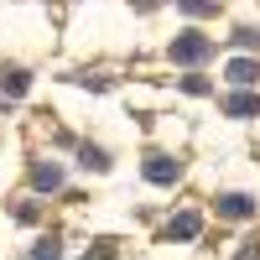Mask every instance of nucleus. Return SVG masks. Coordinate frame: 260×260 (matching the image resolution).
Here are the masks:
<instances>
[{"label":"nucleus","mask_w":260,"mask_h":260,"mask_svg":"<svg viewBox=\"0 0 260 260\" xmlns=\"http://www.w3.org/2000/svg\"><path fill=\"white\" fill-rule=\"evenodd\" d=\"M83 167H89V172H104L110 161H104V151H94V146H83Z\"/></svg>","instance_id":"11"},{"label":"nucleus","mask_w":260,"mask_h":260,"mask_svg":"<svg viewBox=\"0 0 260 260\" xmlns=\"http://www.w3.org/2000/svg\"><path fill=\"white\" fill-rule=\"evenodd\" d=\"M31 260H62V245H57V240H42V245L31 250Z\"/></svg>","instance_id":"8"},{"label":"nucleus","mask_w":260,"mask_h":260,"mask_svg":"<svg viewBox=\"0 0 260 260\" xmlns=\"http://www.w3.org/2000/svg\"><path fill=\"white\" fill-rule=\"evenodd\" d=\"M224 110H229V115H260V99H255V94H229Z\"/></svg>","instance_id":"6"},{"label":"nucleus","mask_w":260,"mask_h":260,"mask_svg":"<svg viewBox=\"0 0 260 260\" xmlns=\"http://www.w3.org/2000/svg\"><path fill=\"white\" fill-rule=\"evenodd\" d=\"M198 229H203L198 213H177V219H172V240H198Z\"/></svg>","instance_id":"4"},{"label":"nucleus","mask_w":260,"mask_h":260,"mask_svg":"<svg viewBox=\"0 0 260 260\" xmlns=\"http://www.w3.org/2000/svg\"><path fill=\"white\" fill-rule=\"evenodd\" d=\"M177 161H172V156H146V177L151 182H177Z\"/></svg>","instance_id":"3"},{"label":"nucleus","mask_w":260,"mask_h":260,"mask_svg":"<svg viewBox=\"0 0 260 260\" xmlns=\"http://www.w3.org/2000/svg\"><path fill=\"white\" fill-rule=\"evenodd\" d=\"M255 73H260V68H255L250 57H234V62H229V78H234V83H250Z\"/></svg>","instance_id":"7"},{"label":"nucleus","mask_w":260,"mask_h":260,"mask_svg":"<svg viewBox=\"0 0 260 260\" xmlns=\"http://www.w3.org/2000/svg\"><path fill=\"white\" fill-rule=\"evenodd\" d=\"M208 52H213V42H208V37H198V31H187V37L172 42V62H203Z\"/></svg>","instance_id":"1"},{"label":"nucleus","mask_w":260,"mask_h":260,"mask_svg":"<svg viewBox=\"0 0 260 260\" xmlns=\"http://www.w3.org/2000/svg\"><path fill=\"white\" fill-rule=\"evenodd\" d=\"M177 6H182L187 16H208V11H219V6H213V0H177Z\"/></svg>","instance_id":"10"},{"label":"nucleus","mask_w":260,"mask_h":260,"mask_svg":"<svg viewBox=\"0 0 260 260\" xmlns=\"http://www.w3.org/2000/svg\"><path fill=\"white\" fill-rule=\"evenodd\" d=\"M0 89H6L11 99H16V94H26V73H6V78H0Z\"/></svg>","instance_id":"9"},{"label":"nucleus","mask_w":260,"mask_h":260,"mask_svg":"<svg viewBox=\"0 0 260 260\" xmlns=\"http://www.w3.org/2000/svg\"><path fill=\"white\" fill-rule=\"evenodd\" d=\"M83 260H115V245H99V250H89Z\"/></svg>","instance_id":"12"},{"label":"nucleus","mask_w":260,"mask_h":260,"mask_svg":"<svg viewBox=\"0 0 260 260\" xmlns=\"http://www.w3.org/2000/svg\"><path fill=\"white\" fill-rule=\"evenodd\" d=\"M31 182H37L42 192H47V187H62V167H47V161H37V167H31Z\"/></svg>","instance_id":"5"},{"label":"nucleus","mask_w":260,"mask_h":260,"mask_svg":"<svg viewBox=\"0 0 260 260\" xmlns=\"http://www.w3.org/2000/svg\"><path fill=\"white\" fill-rule=\"evenodd\" d=\"M219 213H224V219H250V213H255V198H245V192H224V198H219Z\"/></svg>","instance_id":"2"}]
</instances>
